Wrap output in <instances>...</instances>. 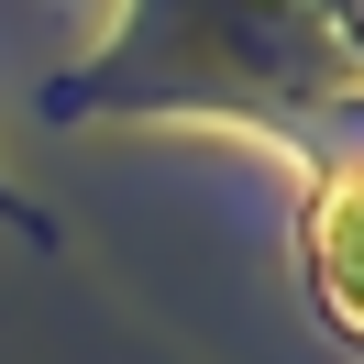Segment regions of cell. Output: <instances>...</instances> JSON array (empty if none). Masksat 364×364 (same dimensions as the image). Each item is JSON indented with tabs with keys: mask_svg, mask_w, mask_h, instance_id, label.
Returning <instances> with one entry per match:
<instances>
[{
	"mask_svg": "<svg viewBox=\"0 0 364 364\" xmlns=\"http://www.w3.org/2000/svg\"><path fill=\"white\" fill-rule=\"evenodd\" d=\"M0 221H23V210H11V199H0Z\"/></svg>",
	"mask_w": 364,
	"mask_h": 364,
	"instance_id": "1",
	"label": "cell"
}]
</instances>
